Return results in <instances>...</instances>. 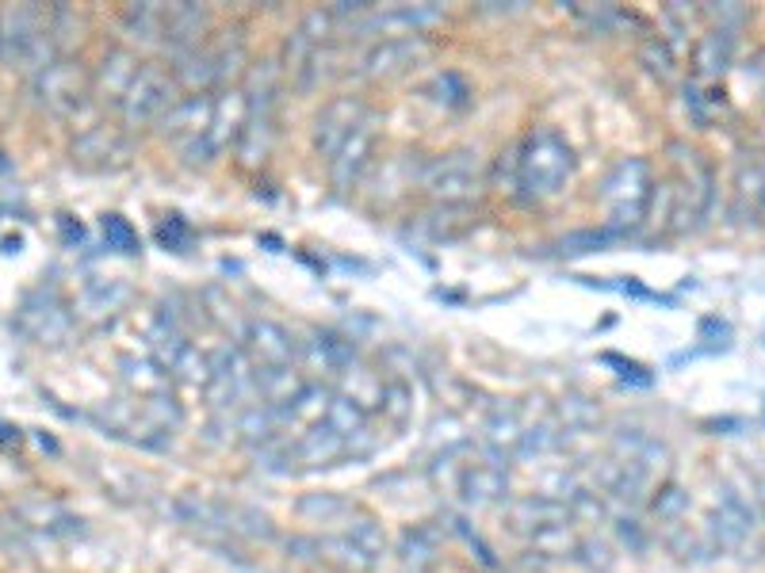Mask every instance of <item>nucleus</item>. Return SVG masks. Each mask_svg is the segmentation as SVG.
Masks as SVG:
<instances>
[{
  "mask_svg": "<svg viewBox=\"0 0 765 573\" xmlns=\"http://www.w3.org/2000/svg\"><path fill=\"white\" fill-rule=\"evenodd\" d=\"M513 157H517V184L528 196H555V191L567 184L570 168H575L570 145L555 131L528 134L525 145H521Z\"/></svg>",
  "mask_w": 765,
  "mask_h": 573,
  "instance_id": "f257e3e1",
  "label": "nucleus"
},
{
  "mask_svg": "<svg viewBox=\"0 0 765 573\" xmlns=\"http://www.w3.org/2000/svg\"><path fill=\"white\" fill-rule=\"evenodd\" d=\"M651 165L643 157H627L609 168L605 184H601V203L612 218V225H635L647 214L651 203Z\"/></svg>",
  "mask_w": 765,
  "mask_h": 573,
  "instance_id": "f03ea898",
  "label": "nucleus"
},
{
  "mask_svg": "<svg viewBox=\"0 0 765 573\" xmlns=\"http://www.w3.org/2000/svg\"><path fill=\"white\" fill-rule=\"evenodd\" d=\"M422 188L440 207H463L467 199L479 196L482 188V161L471 150H456L448 157H437L422 173Z\"/></svg>",
  "mask_w": 765,
  "mask_h": 573,
  "instance_id": "7ed1b4c3",
  "label": "nucleus"
},
{
  "mask_svg": "<svg viewBox=\"0 0 765 573\" xmlns=\"http://www.w3.org/2000/svg\"><path fill=\"white\" fill-rule=\"evenodd\" d=\"M176 92H181V88H176L173 73H168L165 66H142L139 77H134L131 88H127V96L116 103L119 119H123L127 131H134V126H146V123L161 119L168 108H173Z\"/></svg>",
  "mask_w": 765,
  "mask_h": 573,
  "instance_id": "20e7f679",
  "label": "nucleus"
},
{
  "mask_svg": "<svg viewBox=\"0 0 765 573\" xmlns=\"http://www.w3.org/2000/svg\"><path fill=\"white\" fill-rule=\"evenodd\" d=\"M31 92H35V100L43 103L46 111H54V115H69V111H77V103L85 100L88 77L77 62L54 58L39 77H31Z\"/></svg>",
  "mask_w": 765,
  "mask_h": 573,
  "instance_id": "39448f33",
  "label": "nucleus"
},
{
  "mask_svg": "<svg viewBox=\"0 0 765 573\" xmlns=\"http://www.w3.org/2000/svg\"><path fill=\"white\" fill-rule=\"evenodd\" d=\"M211 111H215V96L211 92L184 96V100H176L173 108L161 115V131L181 145L184 157H192V153H196V145L204 142L207 126H211Z\"/></svg>",
  "mask_w": 765,
  "mask_h": 573,
  "instance_id": "423d86ee",
  "label": "nucleus"
},
{
  "mask_svg": "<svg viewBox=\"0 0 765 573\" xmlns=\"http://www.w3.org/2000/svg\"><path fill=\"white\" fill-rule=\"evenodd\" d=\"M364 119H368V108L360 96H334V100L321 108L318 123H314V150L329 161Z\"/></svg>",
  "mask_w": 765,
  "mask_h": 573,
  "instance_id": "0eeeda50",
  "label": "nucleus"
},
{
  "mask_svg": "<svg viewBox=\"0 0 765 573\" xmlns=\"http://www.w3.org/2000/svg\"><path fill=\"white\" fill-rule=\"evenodd\" d=\"M245 115H249V108H245V96L241 92H230V96H215V111H211V126H207V134H204V142L196 145V153H192V165H199V161H215V157H222L227 153V145L230 142H238V134H241V126H245Z\"/></svg>",
  "mask_w": 765,
  "mask_h": 573,
  "instance_id": "6e6552de",
  "label": "nucleus"
},
{
  "mask_svg": "<svg viewBox=\"0 0 765 573\" xmlns=\"http://www.w3.org/2000/svg\"><path fill=\"white\" fill-rule=\"evenodd\" d=\"M46 31H51V15L43 8H31V4L4 8L0 12V58L15 66Z\"/></svg>",
  "mask_w": 765,
  "mask_h": 573,
  "instance_id": "1a4fd4ad",
  "label": "nucleus"
},
{
  "mask_svg": "<svg viewBox=\"0 0 765 573\" xmlns=\"http://www.w3.org/2000/svg\"><path fill=\"white\" fill-rule=\"evenodd\" d=\"M372 153H375V119L368 115L357 131L345 139L341 150L329 157V180H334L337 191H352L364 176V168L372 165Z\"/></svg>",
  "mask_w": 765,
  "mask_h": 573,
  "instance_id": "9d476101",
  "label": "nucleus"
},
{
  "mask_svg": "<svg viewBox=\"0 0 765 573\" xmlns=\"http://www.w3.org/2000/svg\"><path fill=\"white\" fill-rule=\"evenodd\" d=\"M440 8L437 4H394V8H372L364 15V31L372 35H383V38H417L425 27L440 20Z\"/></svg>",
  "mask_w": 765,
  "mask_h": 573,
  "instance_id": "9b49d317",
  "label": "nucleus"
},
{
  "mask_svg": "<svg viewBox=\"0 0 765 573\" xmlns=\"http://www.w3.org/2000/svg\"><path fill=\"white\" fill-rule=\"evenodd\" d=\"M295 352H299L295 337L287 333L284 326H276V321H253V326L245 329V356L256 371L292 367Z\"/></svg>",
  "mask_w": 765,
  "mask_h": 573,
  "instance_id": "f8f14e48",
  "label": "nucleus"
},
{
  "mask_svg": "<svg viewBox=\"0 0 765 573\" xmlns=\"http://www.w3.org/2000/svg\"><path fill=\"white\" fill-rule=\"evenodd\" d=\"M422 51H425L422 38H380V43L364 54V77H372V80L402 77V73L422 58Z\"/></svg>",
  "mask_w": 765,
  "mask_h": 573,
  "instance_id": "ddd939ff",
  "label": "nucleus"
},
{
  "mask_svg": "<svg viewBox=\"0 0 765 573\" xmlns=\"http://www.w3.org/2000/svg\"><path fill=\"white\" fill-rule=\"evenodd\" d=\"M341 455H349V448H345V440L337 436L334 429H329L326 421L310 425L299 440L287 443V463H303V466H329L337 463Z\"/></svg>",
  "mask_w": 765,
  "mask_h": 573,
  "instance_id": "4468645a",
  "label": "nucleus"
},
{
  "mask_svg": "<svg viewBox=\"0 0 765 573\" xmlns=\"http://www.w3.org/2000/svg\"><path fill=\"white\" fill-rule=\"evenodd\" d=\"M211 27V15L196 4H173L165 8V43L176 46V54L199 51V38Z\"/></svg>",
  "mask_w": 765,
  "mask_h": 573,
  "instance_id": "2eb2a0df",
  "label": "nucleus"
},
{
  "mask_svg": "<svg viewBox=\"0 0 765 573\" xmlns=\"http://www.w3.org/2000/svg\"><path fill=\"white\" fill-rule=\"evenodd\" d=\"M510 489V478H505L502 463H471L459 474V494H463L467 505H494L498 497Z\"/></svg>",
  "mask_w": 765,
  "mask_h": 573,
  "instance_id": "dca6fc26",
  "label": "nucleus"
},
{
  "mask_svg": "<svg viewBox=\"0 0 765 573\" xmlns=\"http://www.w3.org/2000/svg\"><path fill=\"white\" fill-rule=\"evenodd\" d=\"M142 62L134 58L131 51H123V46H116V51H108V58H103V66L96 69L92 77V88L103 96V100H123L127 88H131V80L139 77Z\"/></svg>",
  "mask_w": 765,
  "mask_h": 573,
  "instance_id": "f3484780",
  "label": "nucleus"
},
{
  "mask_svg": "<svg viewBox=\"0 0 765 573\" xmlns=\"http://www.w3.org/2000/svg\"><path fill=\"white\" fill-rule=\"evenodd\" d=\"M762 203H765V161H743L735 176L731 218L735 222H754V218H762Z\"/></svg>",
  "mask_w": 765,
  "mask_h": 573,
  "instance_id": "a211bd4d",
  "label": "nucleus"
},
{
  "mask_svg": "<svg viewBox=\"0 0 765 573\" xmlns=\"http://www.w3.org/2000/svg\"><path fill=\"white\" fill-rule=\"evenodd\" d=\"M272 139H276V119L272 111H249L245 126L238 134V161L241 165H261L272 150Z\"/></svg>",
  "mask_w": 765,
  "mask_h": 573,
  "instance_id": "6ab92c4d",
  "label": "nucleus"
},
{
  "mask_svg": "<svg viewBox=\"0 0 765 573\" xmlns=\"http://www.w3.org/2000/svg\"><path fill=\"white\" fill-rule=\"evenodd\" d=\"M510 516H513V524H517V528H528L533 536H539V531L567 528L570 508L562 502H555V497H528V502L513 505Z\"/></svg>",
  "mask_w": 765,
  "mask_h": 573,
  "instance_id": "aec40b11",
  "label": "nucleus"
},
{
  "mask_svg": "<svg viewBox=\"0 0 765 573\" xmlns=\"http://www.w3.org/2000/svg\"><path fill=\"white\" fill-rule=\"evenodd\" d=\"M299 352H303L306 367H310V371H329V375H341V371L352 363V344L341 341V337H334V333L310 337Z\"/></svg>",
  "mask_w": 765,
  "mask_h": 573,
  "instance_id": "412c9836",
  "label": "nucleus"
},
{
  "mask_svg": "<svg viewBox=\"0 0 765 573\" xmlns=\"http://www.w3.org/2000/svg\"><path fill=\"white\" fill-rule=\"evenodd\" d=\"M337 378H341V398L357 401L364 414H372V409L383 406V386L386 383L375 375V371L360 367V363H349V367H345Z\"/></svg>",
  "mask_w": 765,
  "mask_h": 573,
  "instance_id": "4be33fe9",
  "label": "nucleus"
},
{
  "mask_svg": "<svg viewBox=\"0 0 765 573\" xmlns=\"http://www.w3.org/2000/svg\"><path fill=\"white\" fill-rule=\"evenodd\" d=\"M712 524H715V539H720V547H739L746 536H751L754 513L746 502H739L735 494H728L720 502V513L712 516Z\"/></svg>",
  "mask_w": 765,
  "mask_h": 573,
  "instance_id": "5701e85b",
  "label": "nucleus"
},
{
  "mask_svg": "<svg viewBox=\"0 0 765 573\" xmlns=\"http://www.w3.org/2000/svg\"><path fill=\"white\" fill-rule=\"evenodd\" d=\"M329 401H334L329 386H321V383H303V390L295 394V398L284 406V425H306V429H310V425L326 421Z\"/></svg>",
  "mask_w": 765,
  "mask_h": 573,
  "instance_id": "b1692460",
  "label": "nucleus"
},
{
  "mask_svg": "<svg viewBox=\"0 0 765 573\" xmlns=\"http://www.w3.org/2000/svg\"><path fill=\"white\" fill-rule=\"evenodd\" d=\"M123 153H127L123 134L108 131V126H88L74 142V157L85 161V165H108L111 157H123Z\"/></svg>",
  "mask_w": 765,
  "mask_h": 573,
  "instance_id": "393cba45",
  "label": "nucleus"
},
{
  "mask_svg": "<svg viewBox=\"0 0 765 573\" xmlns=\"http://www.w3.org/2000/svg\"><path fill=\"white\" fill-rule=\"evenodd\" d=\"M731 38H735L731 31L712 27L697 43V51H692V69H697L700 80H712V77H720V73L728 69V62H731Z\"/></svg>",
  "mask_w": 765,
  "mask_h": 573,
  "instance_id": "a878e982",
  "label": "nucleus"
},
{
  "mask_svg": "<svg viewBox=\"0 0 765 573\" xmlns=\"http://www.w3.org/2000/svg\"><path fill=\"white\" fill-rule=\"evenodd\" d=\"M20 326L28 329L35 341H58L62 333H66V310H62L58 302H46V306H35V302H28L20 310Z\"/></svg>",
  "mask_w": 765,
  "mask_h": 573,
  "instance_id": "bb28decb",
  "label": "nucleus"
},
{
  "mask_svg": "<svg viewBox=\"0 0 765 573\" xmlns=\"http://www.w3.org/2000/svg\"><path fill=\"white\" fill-rule=\"evenodd\" d=\"M482 432H487V448H490V455H494V459L517 455V443H521V436H525L517 409H498Z\"/></svg>",
  "mask_w": 765,
  "mask_h": 573,
  "instance_id": "cd10ccee",
  "label": "nucleus"
},
{
  "mask_svg": "<svg viewBox=\"0 0 765 573\" xmlns=\"http://www.w3.org/2000/svg\"><path fill=\"white\" fill-rule=\"evenodd\" d=\"M131 298V287L119 284V279H108V284H92L85 287V295H80L77 302V313H88V318H108V313H116L119 306Z\"/></svg>",
  "mask_w": 765,
  "mask_h": 573,
  "instance_id": "c85d7f7f",
  "label": "nucleus"
},
{
  "mask_svg": "<svg viewBox=\"0 0 765 573\" xmlns=\"http://www.w3.org/2000/svg\"><path fill=\"white\" fill-rule=\"evenodd\" d=\"M165 375L176 378V383H184V386H204L207 390V383H211V356H204V352L188 341L181 352H176V360L165 367Z\"/></svg>",
  "mask_w": 765,
  "mask_h": 573,
  "instance_id": "c756f323",
  "label": "nucleus"
},
{
  "mask_svg": "<svg viewBox=\"0 0 765 573\" xmlns=\"http://www.w3.org/2000/svg\"><path fill=\"white\" fill-rule=\"evenodd\" d=\"M123 378L142 394V398H161V394H168V375H165V367H161L157 360L127 356L123 360Z\"/></svg>",
  "mask_w": 765,
  "mask_h": 573,
  "instance_id": "7c9ffc66",
  "label": "nucleus"
},
{
  "mask_svg": "<svg viewBox=\"0 0 765 573\" xmlns=\"http://www.w3.org/2000/svg\"><path fill=\"white\" fill-rule=\"evenodd\" d=\"M295 513L314 524H334V520H341V516H352V505L337 494H306L303 502L295 505Z\"/></svg>",
  "mask_w": 765,
  "mask_h": 573,
  "instance_id": "2f4dec72",
  "label": "nucleus"
},
{
  "mask_svg": "<svg viewBox=\"0 0 765 573\" xmlns=\"http://www.w3.org/2000/svg\"><path fill=\"white\" fill-rule=\"evenodd\" d=\"M349 539L368 562H380L386 554V536H383V524H375L372 516H360L357 524H349Z\"/></svg>",
  "mask_w": 765,
  "mask_h": 573,
  "instance_id": "473e14b6",
  "label": "nucleus"
},
{
  "mask_svg": "<svg viewBox=\"0 0 765 573\" xmlns=\"http://www.w3.org/2000/svg\"><path fill=\"white\" fill-rule=\"evenodd\" d=\"M123 23H127V31H134V35L142 38V43H157V38H165V8H157V4L127 8Z\"/></svg>",
  "mask_w": 765,
  "mask_h": 573,
  "instance_id": "72a5a7b5",
  "label": "nucleus"
},
{
  "mask_svg": "<svg viewBox=\"0 0 765 573\" xmlns=\"http://www.w3.org/2000/svg\"><path fill=\"white\" fill-rule=\"evenodd\" d=\"M402 562L414 570H425L437 562V543H433V531L429 528H414L402 536Z\"/></svg>",
  "mask_w": 765,
  "mask_h": 573,
  "instance_id": "f704fd0d",
  "label": "nucleus"
},
{
  "mask_svg": "<svg viewBox=\"0 0 765 573\" xmlns=\"http://www.w3.org/2000/svg\"><path fill=\"white\" fill-rule=\"evenodd\" d=\"M640 62L647 66L651 73H655L658 80H674L678 77V66H674V54H670V46L663 43V38H647L643 43V51H640Z\"/></svg>",
  "mask_w": 765,
  "mask_h": 573,
  "instance_id": "c9c22d12",
  "label": "nucleus"
},
{
  "mask_svg": "<svg viewBox=\"0 0 765 573\" xmlns=\"http://www.w3.org/2000/svg\"><path fill=\"white\" fill-rule=\"evenodd\" d=\"M383 417L391 425H402L409 417V409H414V401H409V386L406 383H386L383 386Z\"/></svg>",
  "mask_w": 765,
  "mask_h": 573,
  "instance_id": "e433bc0d",
  "label": "nucleus"
},
{
  "mask_svg": "<svg viewBox=\"0 0 765 573\" xmlns=\"http://www.w3.org/2000/svg\"><path fill=\"white\" fill-rule=\"evenodd\" d=\"M103 238H108V249H119V253H139V233L131 230V222L119 214L103 218Z\"/></svg>",
  "mask_w": 765,
  "mask_h": 573,
  "instance_id": "4c0bfd02",
  "label": "nucleus"
},
{
  "mask_svg": "<svg viewBox=\"0 0 765 573\" xmlns=\"http://www.w3.org/2000/svg\"><path fill=\"white\" fill-rule=\"evenodd\" d=\"M686 508H689V494L681 486H666L663 494L655 497V516L666 524H678Z\"/></svg>",
  "mask_w": 765,
  "mask_h": 573,
  "instance_id": "58836bf2",
  "label": "nucleus"
},
{
  "mask_svg": "<svg viewBox=\"0 0 765 573\" xmlns=\"http://www.w3.org/2000/svg\"><path fill=\"white\" fill-rule=\"evenodd\" d=\"M555 443H559V436L547 429V425H539V429H525V436H521V443H517V455H547Z\"/></svg>",
  "mask_w": 765,
  "mask_h": 573,
  "instance_id": "ea45409f",
  "label": "nucleus"
},
{
  "mask_svg": "<svg viewBox=\"0 0 765 573\" xmlns=\"http://www.w3.org/2000/svg\"><path fill=\"white\" fill-rule=\"evenodd\" d=\"M559 414H562V421L567 425H590L593 417V406H586L582 398H567V406H559Z\"/></svg>",
  "mask_w": 765,
  "mask_h": 573,
  "instance_id": "a19ab883",
  "label": "nucleus"
},
{
  "mask_svg": "<svg viewBox=\"0 0 765 573\" xmlns=\"http://www.w3.org/2000/svg\"><path fill=\"white\" fill-rule=\"evenodd\" d=\"M578 551H582V562H586V566H601V570H605L609 562H612L605 543H578Z\"/></svg>",
  "mask_w": 765,
  "mask_h": 573,
  "instance_id": "79ce46f5",
  "label": "nucleus"
},
{
  "mask_svg": "<svg viewBox=\"0 0 765 573\" xmlns=\"http://www.w3.org/2000/svg\"><path fill=\"white\" fill-rule=\"evenodd\" d=\"M762 218H765V203H762Z\"/></svg>",
  "mask_w": 765,
  "mask_h": 573,
  "instance_id": "37998d69",
  "label": "nucleus"
}]
</instances>
